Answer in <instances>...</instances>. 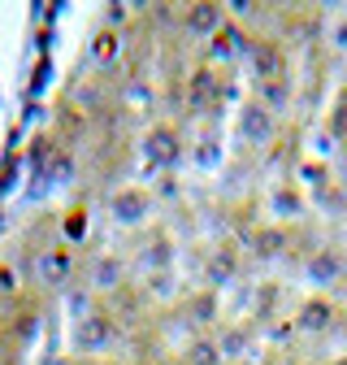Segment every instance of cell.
<instances>
[{"label": "cell", "instance_id": "1", "mask_svg": "<svg viewBox=\"0 0 347 365\" xmlns=\"http://www.w3.org/2000/svg\"><path fill=\"white\" fill-rule=\"evenodd\" d=\"M300 322H304L308 330H321V326L330 322V309H326V305H308V309L300 313Z\"/></svg>", "mask_w": 347, "mask_h": 365}, {"label": "cell", "instance_id": "3", "mask_svg": "<svg viewBox=\"0 0 347 365\" xmlns=\"http://www.w3.org/2000/svg\"><path fill=\"white\" fill-rule=\"evenodd\" d=\"M195 365H213V348H208V343L195 348Z\"/></svg>", "mask_w": 347, "mask_h": 365}, {"label": "cell", "instance_id": "2", "mask_svg": "<svg viewBox=\"0 0 347 365\" xmlns=\"http://www.w3.org/2000/svg\"><path fill=\"white\" fill-rule=\"evenodd\" d=\"M213 22H217V13H213V9H195V18H191V26H195V31H208Z\"/></svg>", "mask_w": 347, "mask_h": 365}]
</instances>
